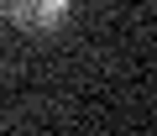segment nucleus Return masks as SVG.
Masks as SVG:
<instances>
[{
    "instance_id": "f257e3e1",
    "label": "nucleus",
    "mask_w": 157,
    "mask_h": 136,
    "mask_svg": "<svg viewBox=\"0 0 157 136\" xmlns=\"http://www.w3.org/2000/svg\"><path fill=\"white\" fill-rule=\"evenodd\" d=\"M68 11L73 0H11V21L26 32V37H52L68 26Z\"/></svg>"
},
{
    "instance_id": "f03ea898",
    "label": "nucleus",
    "mask_w": 157,
    "mask_h": 136,
    "mask_svg": "<svg viewBox=\"0 0 157 136\" xmlns=\"http://www.w3.org/2000/svg\"><path fill=\"white\" fill-rule=\"evenodd\" d=\"M0 11H6V0H0Z\"/></svg>"
}]
</instances>
